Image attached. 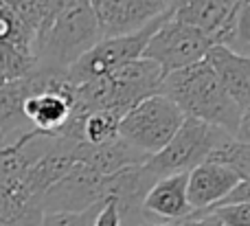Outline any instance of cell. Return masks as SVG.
Returning a JSON list of instances; mask_svg holds the SVG:
<instances>
[{"instance_id": "obj_24", "label": "cell", "mask_w": 250, "mask_h": 226, "mask_svg": "<svg viewBox=\"0 0 250 226\" xmlns=\"http://www.w3.org/2000/svg\"><path fill=\"white\" fill-rule=\"evenodd\" d=\"M138 226H173V224H167V222H143Z\"/></svg>"}, {"instance_id": "obj_15", "label": "cell", "mask_w": 250, "mask_h": 226, "mask_svg": "<svg viewBox=\"0 0 250 226\" xmlns=\"http://www.w3.org/2000/svg\"><path fill=\"white\" fill-rule=\"evenodd\" d=\"M22 114L29 123H33V130L55 139L70 119V103L55 92H38L24 101Z\"/></svg>"}, {"instance_id": "obj_22", "label": "cell", "mask_w": 250, "mask_h": 226, "mask_svg": "<svg viewBox=\"0 0 250 226\" xmlns=\"http://www.w3.org/2000/svg\"><path fill=\"white\" fill-rule=\"evenodd\" d=\"M92 226H123V220H121V213H119V206L114 200H108L101 211L97 213L95 218V224Z\"/></svg>"}, {"instance_id": "obj_11", "label": "cell", "mask_w": 250, "mask_h": 226, "mask_svg": "<svg viewBox=\"0 0 250 226\" xmlns=\"http://www.w3.org/2000/svg\"><path fill=\"white\" fill-rule=\"evenodd\" d=\"M141 211L165 222H182L189 218L191 209L187 202V174L165 176L156 180L143 200Z\"/></svg>"}, {"instance_id": "obj_14", "label": "cell", "mask_w": 250, "mask_h": 226, "mask_svg": "<svg viewBox=\"0 0 250 226\" xmlns=\"http://www.w3.org/2000/svg\"><path fill=\"white\" fill-rule=\"evenodd\" d=\"M239 0H171L169 11L173 20L195 26L207 35H215Z\"/></svg>"}, {"instance_id": "obj_25", "label": "cell", "mask_w": 250, "mask_h": 226, "mask_svg": "<svg viewBox=\"0 0 250 226\" xmlns=\"http://www.w3.org/2000/svg\"><path fill=\"white\" fill-rule=\"evenodd\" d=\"M4 152H7V145H0V156H2Z\"/></svg>"}, {"instance_id": "obj_9", "label": "cell", "mask_w": 250, "mask_h": 226, "mask_svg": "<svg viewBox=\"0 0 250 226\" xmlns=\"http://www.w3.org/2000/svg\"><path fill=\"white\" fill-rule=\"evenodd\" d=\"M204 62L215 73L224 92L244 110L250 112V57H242L226 46L213 44Z\"/></svg>"}, {"instance_id": "obj_8", "label": "cell", "mask_w": 250, "mask_h": 226, "mask_svg": "<svg viewBox=\"0 0 250 226\" xmlns=\"http://www.w3.org/2000/svg\"><path fill=\"white\" fill-rule=\"evenodd\" d=\"M171 0H92L104 38L127 35L163 16Z\"/></svg>"}, {"instance_id": "obj_1", "label": "cell", "mask_w": 250, "mask_h": 226, "mask_svg": "<svg viewBox=\"0 0 250 226\" xmlns=\"http://www.w3.org/2000/svg\"><path fill=\"white\" fill-rule=\"evenodd\" d=\"M158 95L167 97L185 117L198 119L235 136L244 112L220 86L215 73L204 60L165 75Z\"/></svg>"}, {"instance_id": "obj_23", "label": "cell", "mask_w": 250, "mask_h": 226, "mask_svg": "<svg viewBox=\"0 0 250 226\" xmlns=\"http://www.w3.org/2000/svg\"><path fill=\"white\" fill-rule=\"evenodd\" d=\"M178 226H222V222L211 213H202V215H189L182 222H178Z\"/></svg>"}, {"instance_id": "obj_13", "label": "cell", "mask_w": 250, "mask_h": 226, "mask_svg": "<svg viewBox=\"0 0 250 226\" xmlns=\"http://www.w3.org/2000/svg\"><path fill=\"white\" fill-rule=\"evenodd\" d=\"M147 158L149 156H145V154H141L138 149L129 147L119 136L105 145L77 143V147H75V161L90 167V169L97 171L99 176H112V174H117V171L125 169V167L145 165Z\"/></svg>"}, {"instance_id": "obj_5", "label": "cell", "mask_w": 250, "mask_h": 226, "mask_svg": "<svg viewBox=\"0 0 250 226\" xmlns=\"http://www.w3.org/2000/svg\"><path fill=\"white\" fill-rule=\"evenodd\" d=\"M169 9L163 13V16L154 18L149 24H145L143 29L134 31V33L127 35H117V38H104L95 44L88 53H83L68 70H66V79H68L73 86H79V83H86L90 79L104 77V75L112 73L114 68L127 64L132 60H138L145 51L149 38L156 33L160 24L167 20Z\"/></svg>"}, {"instance_id": "obj_7", "label": "cell", "mask_w": 250, "mask_h": 226, "mask_svg": "<svg viewBox=\"0 0 250 226\" xmlns=\"http://www.w3.org/2000/svg\"><path fill=\"white\" fill-rule=\"evenodd\" d=\"M110 200V180L90 167L75 163L73 169L60 178L42 196V213H79Z\"/></svg>"}, {"instance_id": "obj_6", "label": "cell", "mask_w": 250, "mask_h": 226, "mask_svg": "<svg viewBox=\"0 0 250 226\" xmlns=\"http://www.w3.org/2000/svg\"><path fill=\"white\" fill-rule=\"evenodd\" d=\"M213 44L215 42H213L211 35L202 33L200 29L185 24L180 20H173L171 11H169L167 20L149 38L141 57L156 62L160 70L169 75L173 70L187 68V66L204 60V55Z\"/></svg>"}, {"instance_id": "obj_3", "label": "cell", "mask_w": 250, "mask_h": 226, "mask_svg": "<svg viewBox=\"0 0 250 226\" xmlns=\"http://www.w3.org/2000/svg\"><path fill=\"white\" fill-rule=\"evenodd\" d=\"M229 136L230 134H226L220 127H213L208 123L198 121V119L185 117V121L178 127L176 134L171 136V141L158 154L147 158V163L143 167L156 180L165 178V176L189 174L198 165L207 163L213 147L220 145Z\"/></svg>"}, {"instance_id": "obj_21", "label": "cell", "mask_w": 250, "mask_h": 226, "mask_svg": "<svg viewBox=\"0 0 250 226\" xmlns=\"http://www.w3.org/2000/svg\"><path fill=\"white\" fill-rule=\"evenodd\" d=\"M239 202H250V180H239L220 202L211 206V209H217V206H229V205H239ZM207 209V211H211ZM207 211H200V213H207Z\"/></svg>"}, {"instance_id": "obj_12", "label": "cell", "mask_w": 250, "mask_h": 226, "mask_svg": "<svg viewBox=\"0 0 250 226\" xmlns=\"http://www.w3.org/2000/svg\"><path fill=\"white\" fill-rule=\"evenodd\" d=\"M46 75L48 70L33 68L24 77L11 79L0 86V134H11V132L22 130V125L26 123L22 105L31 95H38L44 90ZM26 130H22V134Z\"/></svg>"}, {"instance_id": "obj_26", "label": "cell", "mask_w": 250, "mask_h": 226, "mask_svg": "<svg viewBox=\"0 0 250 226\" xmlns=\"http://www.w3.org/2000/svg\"><path fill=\"white\" fill-rule=\"evenodd\" d=\"M90 2H92V0H90Z\"/></svg>"}, {"instance_id": "obj_2", "label": "cell", "mask_w": 250, "mask_h": 226, "mask_svg": "<svg viewBox=\"0 0 250 226\" xmlns=\"http://www.w3.org/2000/svg\"><path fill=\"white\" fill-rule=\"evenodd\" d=\"M104 40L90 0H75L62 9L46 33L42 35L35 55V68L66 73L83 53Z\"/></svg>"}, {"instance_id": "obj_18", "label": "cell", "mask_w": 250, "mask_h": 226, "mask_svg": "<svg viewBox=\"0 0 250 226\" xmlns=\"http://www.w3.org/2000/svg\"><path fill=\"white\" fill-rule=\"evenodd\" d=\"M119 121H121V117L108 112V110L90 112L79 123V139L86 145H105L117 139Z\"/></svg>"}, {"instance_id": "obj_4", "label": "cell", "mask_w": 250, "mask_h": 226, "mask_svg": "<svg viewBox=\"0 0 250 226\" xmlns=\"http://www.w3.org/2000/svg\"><path fill=\"white\" fill-rule=\"evenodd\" d=\"M182 121L185 114L176 108V103L163 95H154L123 114L117 136L145 156H154L171 141Z\"/></svg>"}, {"instance_id": "obj_16", "label": "cell", "mask_w": 250, "mask_h": 226, "mask_svg": "<svg viewBox=\"0 0 250 226\" xmlns=\"http://www.w3.org/2000/svg\"><path fill=\"white\" fill-rule=\"evenodd\" d=\"M250 0H239V4L230 11V16L226 18V22L220 26L213 42L226 46L229 51L237 53L242 57H250Z\"/></svg>"}, {"instance_id": "obj_20", "label": "cell", "mask_w": 250, "mask_h": 226, "mask_svg": "<svg viewBox=\"0 0 250 226\" xmlns=\"http://www.w3.org/2000/svg\"><path fill=\"white\" fill-rule=\"evenodd\" d=\"M207 213L215 215L222 222V226H250V202L217 206V209H211ZM191 215H202V213H191Z\"/></svg>"}, {"instance_id": "obj_19", "label": "cell", "mask_w": 250, "mask_h": 226, "mask_svg": "<svg viewBox=\"0 0 250 226\" xmlns=\"http://www.w3.org/2000/svg\"><path fill=\"white\" fill-rule=\"evenodd\" d=\"M104 205H95L86 211H79V213H42L38 226H92Z\"/></svg>"}, {"instance_id": "obj_10", "label": "cell", "mask_w": 250, "mask_h": 226, "mask_svg": "<svg viewBox=\"0 0 250 226\" xmlns=\"http://www.w3.org/2000/svg\"><path fill=\"white\" fill-rule=\"evenodd\" d=\"M239 180L244 178H239L235 171L213 165V163H202L195 169H191L187 174V202H189L191 213L211 209Z\"/></svg>"}, {"instance_id": "obj_17", "label": "cell", "mask_w": 250, "mask_h": 226, "mask_svg": "<svg viewBox=\"0 0 250 226\" xmlns=\"http://www.w3.org/2000/svg\"><path fill=\"white\" fill-rule=\"evenodd\" d=\"M207 163L226 167V169L235 171L239 178L250 180V143H239L233 136H229L213 147Z\"/></svg>"}]
</instances>
